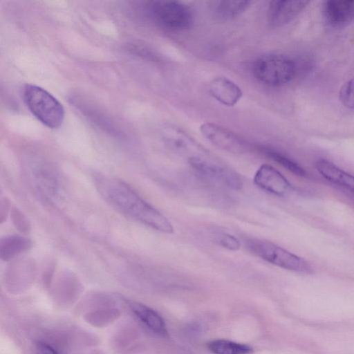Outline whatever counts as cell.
I'll return each instance as SVG.
<instances>
[{"instance_id": "6da1fadb", "label": "cell", "mask_w": 354, "mask_h": 354, "mask_svg": "<svg viewBox=\"0 0 354 354\" xmlns=\"http://www.w3.org/2000/svg\"><path fill=\"white\" fill-rule=\"evenodd\" d=\"M93 179L99 194L118 212L157 231L174 232L170 221L124 181L101 174Z\"/></svg>"}, {"instance_id": "7a4b0ae2", "label": "cell", "mask_w": 354, "mask_h": 354, "mask_svg": "<svg viewBox=\"0 0 354 354\" xmlns=\"http://www.w3.org/2000/svg\"><path fill=\"white\" fill-rule=\"evenodd\" d=\"M24 102L31 113L50 129L59 128L64 119L62 104L45 89L26 84L23 90Z\"/></svg>"}, {"instance_id": "3957f363", "label": "cell", "mask_w": 354, "mask_h": 354, "mask_svg": "<svg viewBox=\"0 0 354 354\" xmlns=\"http://www.w3.org/2000/svg\"><path fill=\"white\" fill-rule=\"evenodd\" d=\"M244 243L252 254L271 264L297 272H313V268L305 259L272 242L250 238Z\"/></svg>"}, {"instance_id": "277c9868", "label": "cell", "mask_w": 354, "mask_h": 354, "mask_svg": "<svg viewBox=\"0 0 354 354\" xmlns=\"http://www.w3.org/2000/svg\"><path fill=\"white\" fill-rule=\"evenodd\" d=\"M254 77L270 86H281L290 82L297 73V65L290 57L281 54H268L253 64Z\"/></svg>"}, {"instance_id": "5b68a950", "label": "cell", "mask_w": 354, "mask_h": 354, "mask_svg": "<svg viewBox=\"0 0 354 354\" xmlns=\"http://www.w3.org/2000/svg\"><path fill=\"white\" fill-rule=\"evenodd\" d=\"M26 180L41 198L54 201L62 192V183L59 172L50 164L42 160L26 162L24 167Z\"/></svg>"}, {"instance_id": "8992f818", "label": "cell", "mask_w": 354, "mask_h": 354, "mask_svg": "<svg viewBox=\"0 0 354 354\" xmlns=\"http://www.w3.org/2000/svg\"><path fill=\"white\" fill-rule=\"evenodd\" d=\"M149 12L156 22L169 30H185L192 26L194 21L191 8L178 1H152Z\"/></svg>"}, {"instance_id": "52a82bcc", "label": "cell", "mask_w": 354, "mask_h": 354, "mask_svg": "<svg viewBox=\"0 0 354 354\" xmlns=\"http://www.w3.org/2000/svg\"><path fill=\"white\" fill-rule=\"evenodd\" d=\"M203 178L234 190L243 187L241 178L234 170L220 162L212 154L188 162Z\"/></svg>"}, {"instance_id": "ba28073f", "label": "cell", "mask_w": 354, "mask_h": 354, "mask_svg": "<svg viewBox=\"0 0 354 354\" xmlns=\"http://www.w3.org/2000/svg\"><path fill=\"white\" fill-rule=\"evenodd\" d=\"M163 137L169 147L185 158L187 162L210 153L195 139L178 127L171 126L165 128Z\"/></svg>"}, {"instance_id": "9c48e42d", "label": "cell", "mask_w": 354, "mask_h": 354, "mask_svg": "<svg viewBox=\"0 0 354 354\" xmlns=\"http://www.w3.org/2000/svg\"><path fill=\"white\" fill-rule=\"evenodd\" d=\"M202 135L217 148L232 153H243L248 146L239 137L227 129L212 122H205L200 127Z\"/></svg>"}, {"instance_id": "30bf717a", "label": "cell", "mask_w": 354, "mask_h": 354, "mask_svg": "<svg viewBox=\"0 0 354 354\" xmlns=\"http://www.w3.org/2000/svg\"><path fill=\"white\" fill-rule=\"evenodd\" d=\"M254 183L261 189L278 196H284L292 190L287 178L272 166L264 164L257 171Z\"/></svg>"}, {"instance_id": "8fae6325", "label": "cell", "mask_w": 354, "mask_h": 354, "mask_svg": "<svg viewBox=\"0 0 354 354\" xmlns=\"http://www.w3.org/2000/svg\"><path fill=\"white\" fill-rule=\"evenodd\" d=\"M310 3L309 1H272L268 8V21L281 27L292 21Z\"/></svg>"}, {"instance_id": "7c38bea8", "label": "cell", "mask_w": 354, "mask_h": 354, "mask_svg": "<svg viewBox=\"0 0 354 354\" xmlns=\"http://www.w3.org/2000/svg\"><path fill=\"white\" fill-rule=\"evenodd\" d=\"M322 12L328 25L335 28L345 26L354 20V1H325Z\"/></svg>"}, {"instance_id": "4fadbf2b", "label": "cell", "mask_w": 354, "mask_h": 354, "mask_svg": "<svg viewBox=\"0 0 354 354\" xmlns=\"http://www.w3.org/2000/svg\"><path fill=\"white\" fill-rule=\"evenodd\" d=\"M315 167L324 178L354 197V175L324 158L317 160Z\"/></svg>"}, {"instance_id": "5bb4252c", "label": "cell", "mask_w": 354, "mask_h": 354, "mask_svg": "<svg viewBox=\"0 0 354 354\" xmlns=\"http://www.w3.org/2000/svg\"><path fill=\"white\" fill-rule=\"evenodd\" d=\"M210 95L223 105L232 106L241 100L243 92L233 81L225 77H216L208 86Z\"/></svg>"}, {"instance_id": "9a60e30c", "label": "cell", "mask_w": 354, "mask_h": 354, "mask_svg": "<svg viewBox=\"0 0 354 354\" xmlns=\"http://www.w3.org/2000/svg\"><path fill=\"white\" fill-rule=\"evenodd\" d=\"M128 304L135 315L151 330L160 336L167 335L164 319L157 312L136 301H129Z\"/></svg>"}, {"instance_id": "2e32d148", "label": "cell", "mask_w": 354, "mask_h": 354, "mask_svg": "<svg viewBox=\"0 0 354 354\" xmlns=\"http://www.w3.org/2000/svg\"><path fill=\"white\" fill-rule=\"evenodd\" d=\"M32 247L31 240L23 235H6L0 240V257L8 261Z\"/></svg>"}, {"instance_id": "e0dca14e", "label": "cell", "mask_w": 354, "mask_h": 354, "mask_svg": "<svg viewBox=\"0 0 354 354\" xmlns=\"http://www.w3.org/2000/svg\"><path fill=\"white\" fill-rule=\"evenodd\" d=\"M208 349L214 354H250L252 348L226 339H216L208 342Z\"/></svg>"}, {"instance_id": "ac0fdd59", "label": "cell", "mask_w": 354, "mask_h": 354, "mask_svg": "<svg viewBox=\"0 0 354 354\" xmlns=\"http://www.w3.org/2000/svg\"><path fill=\"white\" fill-rule=\"evenodd\" d=\"M250 3V1H220L216 2L215 12L221 19H233L244 12Z\"/></svg>"}, {"instance_id": "d6986e66", "label": "cell", "mask_w": 354, "mask_h": 354, "mask_svg": "<svg viewBox=\"0 0 354 354\" xmlns=\"http://www.w3.org/2000/svg\"><path fill=\"white\" fill-rule=\"evenodd\" d=\"M261 150L266 156L295 175L301 177L306 176V170L300 165L283 153L268 147L263 148Z\"/></svg>"}, {"instance_id": "ffe728a7", "label": "cell", "mask_w": 354, "mask_h": 354, "mask_svg": "<svg viewBox=\"0 0 354 354\" xmlns=\"http://www.w3.org/2000/svg\"><path fill=\"white\" fill-rule=\"evenodd\" d=\"M339 99L344 106L354 110V77L342 86Z\"/></svg>"}, {"instance_id": "44dd1931", "label": "cell", "mask_w": 354, "mask_h": 354, "mask_svg": "<svg viewBox=\"0 0 354 354\" xmlns=\"http://www.w3.org/2000/svg\"><path fill=\"white\" fill-rule=\"evenodd\" d=\"M11 220L15 227L21 232L28 234L30 231V223L26 216L17 207L11 209Z\"/></svg>"}, {"instance_id": "7402d4cb", "label": "cell", "mask_w": 354, "mask_h": 354, "mask_svg": "<svg viewBox=\"0 0 354 354\" xmlns=\"http://www.w3.org/2000/svg\"><path fill=\"white\" fill-rule=\"evenodd\" d=\"M216 241L221 247L232 251H237L241 248L239 240L228 233H221L216 236Z\"/></svg>"}, {"instance_id": "603a6c76", "label": "cell", "mask_w": 354, "mask_h": 354, "mask_svg": "<svg viewBox=\"0 0 354 354\" xmlns=\"http://www.w3.org/2000/svg\"><path fill=\"white\" fill-rule=\"evenodd\" d=\"M36 354H59L50 345L44 342H39L36 346Z\"/></svg>"}]
</instances>
